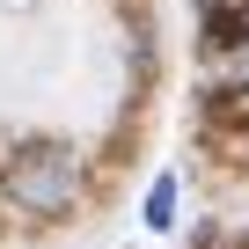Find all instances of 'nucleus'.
Segmentation results:
<instances>
[{"instance_id":"obj_1","label":"nucleus","mask_w":249,"mask_h":249,"mask_svg":"<svg viewBox=\"0 0 249 249\" xmlns=\"http://www.w3.org/2000/svg\"><path fill=\"white\" fill-rule=\"evenodd\" d=\"M8 198L30 213H59L73 198V154L66 147H22L8 161Z\"/></svg>"},{"instance_id":"obj_3","label":"nucleus","mask_w":249,"mask_h":249,"mask_svg":"<svg viewBox=\"0 0 249 249\" xmlns=\"http://www.w3.org/2000/svg\"><path fill=\"white\" fill-rule=\"evenodd\" d=\"M169 220H176V183L161 176V183H154V198H147V227H169Z\"/></svg>"},{"instance_id":"obj_2","label":"nucleus","mask_w":249,"mask_h":249,"mask_svg":"<svg viewBox=\"0 0 249 249\" xmlns=\"http://www.w3.org/2000/svg\"><path fill=\"white\" fill-rule=\"evenodd\" d=\"M213 81H220V88H249V44H234V52L213 66Z\"/></svg>"}]
</instances>
